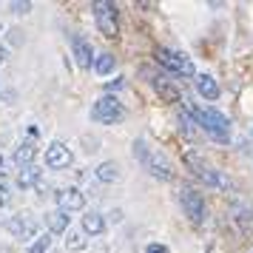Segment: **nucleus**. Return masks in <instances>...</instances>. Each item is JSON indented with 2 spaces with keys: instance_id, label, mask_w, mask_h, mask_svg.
Instances as JSON below:
<instances>
[{
  "instance_id": "nucleus-13",
  "label": "nucleus",
  "mask_w": 253,
  "mask_h": 253,
  "mask_svg": "<svg viewBox=\"0 0 253 253\" xmlns=\"http://www.w3.org/2000/svg\"><path fill=\"white\" fill-rule=\"evenodd\" d=\"M35 157H37V145L32 139H26V142H20L17 151H14V165H17V168H26V165H32Z\"/></svg>"
},
{
  "instance_id": "nucleus-12",
  "label": "nucleus",
  "mask_w": 253,
  "mask_h": 253,
  "mask_svg": "<svg viewBox=\"0 0 253 253\" xmlns=\"http://www.w3.org/2000/svg\"><path fill=\"white\" fill-rule=\"evenodd\" d=\"M151 83H154L157 94H160L165 103H179V97H182V94H179V88H176V85L168 80V77H154Z\"/></svg>"
},
{
  "instance_id": "nucleus-6",
  "label": "nucleus",
  "mask_w": 253,
  "mask_h": 253,
  "mask_svg": "<svg viewBox=\"0 0 253 253\" xmlns=\"http://www.w3.org/2000/svg\"><path fill=\"white\" fill-rule=\"evenodd\" d=\"M123 117H126V108H123V103H120L117 97H111V94L100 97V100L94 103V108H91V120L103 123V126H114V123H120Z\"/></svg>"
},
{
  "instance_id": "nucleus-16",
  "label": "nucleus",
  "mask_w": 253,
  "mask_h": 253,
  "mask_svg": "<svg viewBox=\"0 0 253 253\" xmlns=\"http://www.w3.org/2000/svg\"><path fill=\"white\" fill-rule=\"evenodd\" d=\"M196 91L202 94L205 100H216L219 97V85H216V80H213L211 74H199V77H196Z\"/></svg>"
},
{
  "instance_id": "nucleus-8",
  "label": "nucleus",
  "mask_w": 253,
  "mask_h": 253,
  "mask_svg": "<svg viewBox=\"0 0 253 253\" xmlns=\"http://www.w3.org/2000/svg\"><path fill=\"white\" fill-rule=\"evenodd\" d=\"M6 228H9V233H12L14 239H37L40 222H37L32 213H14V216L6 222Z\"/></svg>"
},
{
  "instance_id": "nucleus-24",
  "label": "nucleus",
  "mask_w": 253,
  "mask_h": 253,
  "mask_svg": "<svg viewBox=\"0 0 253 253\" xmlns=\"http://www.w3.org/2000/svg\"><path fill=\"white\" fill-rule=\"evenodd\" d=\"M12 9H14L17 14H26L29 9H32V3H12Z\"/></svg>"
},
{
  "instance_id": "nucleus-3",
  "label": "nucleus",
  "mask_w": 253,
  "mask_h": 253,
  "mask_svg": "<svg viewBox=\"0 0 253 253\" xmlns=\"http://www.w3.org/2000/svg\"><path fill=\"white\" fill-rule=\"evenodd\" d=\"M154 57H157V63H160L162 69H168L176 77H194V63H191V57L182 54V51H176V48L160 46Z\"/></svg>"
},
{
  "instance_id": "nucleus-20",
  "label": "nucleus",
  "mask_w": 253,
  "mask_h": 253,
  "mask_svg": "<svg viewBox=\"0 0 253 253\" xmlns=\"http://www.w3.org/2000/svg\"><path fill=\"white\" fill-rule=\"evenodd\" d=\"M51 248V233H37V239L29 245V253H48Z\"/></svg>"
},
{
  "instance_id": "nucleus-19",
  "label": "nucleus",
  "mask_w": 253,
  "mask_h": 253,
  "mask_svg": "<svg viewBox=\"0 0 253 253\" xmlns=\"http://www.w3.org/2000/svg\"><path fill=\"white\" fill-rule=\"evenodd\" d=\"M94 71H97V74H111V71H114V54H108V51H103V54H97V57H94Z\"/></svg>"
},
{
  "instance_id": "nucleus-21",
  "label": "nucleus",
  "mask_w": 253,
  "mask_h": 253,
  "mask_svg": "<svg viewBox=\"0 0 253 253\" xmlns=\"http://www.w3.org/2000/svg\"><path fill=\"white\" fill-rule=\"evenodd\" d=\"M179 123H182V134H185V137H191V139H194L196 134H199V128H196V120H194L191 114H188V111H182Z\"/></svg>"
},
{
  "instance_id": "nucleus-1",
  "label": "nucleus",
  "mask_w": 253,
  "mask_h": 253,
  "mask_svg": "<svg viewBox=\"0 0 253 253\" xmlns=\"http://www.w3.org/2000/svg\"><path fill=\"white\" fill-rule=\"evenodd\" d=\"M185 111L194 117L196 126L202 128L211 139H216V142H228L230 139V120L222 111H216V108H196V105H188Z\"/></svg>"
},
{
  "instance_id": "nucleus-27",
  "label": "nucleus",
  "mask_w": 253,
  "mask_h": 253,
  "mask_svg": "<svg viewBox=\"0 0 253 253\" xmlns=\"http://www.w3.org/2000/svg\"><path fill=\"white\" fill-rule=\"evenodd\" d=\"M6 57H9V51H6V48L0 46V66H3V63H6Z\"/></svg>"
},
{
  "instance_id": "nucleus-25",
  "label": "nucleus",
  "mask_w": 253,
  "mask_h": 253,
  "mask_svg": "<svg viewBox=\"0 0 253 253\" xmlns=\"http://www.w3.org/2000/svg\"><path fill=\"white\" fill-rule=\"evenodd\" d=\"M145 253H168V248H165V245H148Z\"/></svg>"
},
{
  "instance_id": "nucleus-11",
  "label": "nucleus",
  "mask_w": 253,
  "mask_h": 253,
  "mask_svg": "<svg viewBox=\"0 0 253 253\" xmlns=\"http://www.w3.org/2000/svg\"><path fill=\"white\" fill-rule=\"evenodd\" d=\"M71 51H74V57H77V66H80V69H91L94 66V48L83 35L71 37Z\"/></svg>"
},
{
  "instance_id": "nucleus-26",
  "label": "nucleus",
  "mask_w": 253,
  "mask_h": 253,
  "mask_svg": "<svg viewBox=\"0 0 253 253\" xmlns=\"http://www.w3.org/2000/svg\"><path fill=\"white\" fill-rule=\"evenodd\" d=\"M117 88H123V80H114V83H108V91H117Z\"/></svg>"
},
{
  "instance_id": "nucleus-9",
  "label": "nucleus",
  "mask_w": 253,
  "mask_h": 253,
  "mask_svg": "<svg viewBox=\"0 0 253 253\" xmlns=\"http://www.w3.org/2000/svg\"><path fill=\"white\" fill-rule=\"evenodd\" d=\"M54 199H57V211H63V213L80 211V208L85 205V196H83V191H80V188H74V185H69V188H60L57 194H54Z\"/></svg>"
},
{
  "instance_id": "nucleus-4",
  "label": "nucleus",
  "mask_w": 253,
  "mask_h": 253,
  "mask_svg": "<svg viewBox=\"0 0 253 253\" xmlns=\"http://www.w3.org/2000/svg\"><path fill=\"white\" fill-rule=\"evenodd\" d=\"M185 165H188V168H191V171H194L205 185H211V188H228V179H225L213 165H208L196 151H188V154H185Z\"/></svg>"
},
{
  "instance_id": "nucleus-22",
  "label": "nucleus",
  "mask_w": 253,
  "mask_h": 253,
  "mask_svg": "<svg viewBox=\"0 0 253 253\" xmlns=\"http://www.w3.org/2000/svg\"><path fill=\"white\" fill-rule=\"evenodd\" d=\"M88 242H85V236L83 233H77V230H69V239H66V248L69 251H83Z\"/></svg>"
},
{
  "instance_id": "nucleus-29",
  "label": "nucleus",
  "mask_w": 253,
  "mask_h": 253,
  "mask_svg": "<svg viewBox=\"0 0 253 253\" xmlns=\"http://www.w3.org/2000/svg\"><path fill=\"white\" fill-rule=\"evenodd\" d=\"M48 253H54V251H48Z\"/></svg>"
},
{
  "instance_id": "nucleus-23",
  "label": "nucleus",
  "mask_w": 253,
  "mask_h": 253,
  "mask_svg": "<svg viewBox=\"0 0 253 253\" xmlns=\"http://www.w3.org/2000/svg\"><path fill=\"white\" fill-rule=\"evenodd\" d=\"M3 205H9V182L0 179V208Z\"/></svg>"
},
{
  "instance_id": "nucleus-5",
  "label": "nucleus",
  "mask_w": 253,
  "mask_h": 253,
  "mask_svg": "<svg viewBox=\"0 0 253 253\" xmlns=\"http://www.w3.org/2000/svg\"><path fill=\"white\" fill-rule=\"evenodd\" d=\"M91 9H94L97 29H100L105 37H117L120 35V12H117L114 3H108V0H97Z\"/></svg>"
},
{
  "instance_id": "nucleus-2",
  "label": "nucleus",
  "mask_w": 253,
  "mask_h": 253,
  "mask_svg": "<svg viewBox=\"0 0 253 253\" xmlns=\"http://www.w3.org/2000/svg\"><path fill=\"white\" fill-rule=\"evenodd\" d=\"M134 154H137V160L142 162V168H145L151 176H157V179H162V182H171L173 179L171 160H168L162 151L151 148L145 139H137V142H134Z\"/></svg>"
},
{
  "instance_id": "nucleus-10",
  "label": "nucleus",
  "mask_w": 253,
  "mask_h": 253,
  "mask_svg": "<svg viewBox=\"0 0 253 253\" xmlns=\"http://www.w3.org/2000/svg\"><path fill=\"white\" fill-rule=\"evenodd\" d=\"M71 151H69V145L66 142H51L46 148V165L48 168H69L71 165Z\"/></svg>"
},
{
  "instance_id": "nucleus-15",
  "label": "nucleus",
  "mask_w": 253,
  "mask_h": 253,
  "mask_svg": "<svg viewBox=\"0 0 253 253\" xmlns=\"http://www.w3.org/2000/svg\"><path fill=\"white\" fill-rule=\"evenodd\" d=\"M103 230H105V219H103V213H97V211H88V213L83 216V233L100 236Z\"/></svg>"
},
{
  "instance_id": "nucleus-18",
  "label": "nucleus",
  "mask_w": 253,
  "mask_h": 253,
  "mask_svg": "<svg viewBox=\"0 0 253 253\" xmlns=\"http://www.w3.org/2000/svg\"><path fill=\"white\" fill-rule=\"evenodd\" d=\"M40 182V171H37L35 165H26V168H20V173H17V185L20 188H32V185Z\"/></svg>"
},
{
  "instance_id": "nucleus-17",
  "label": "nucleus",
  "mask_w": 253,
  "mask_h": 253,
  "mask_svg": "<svg viewBox=\"0 0 253 253\" xmlns=\"http://www.w3.org/2000/svg\"><path fill=\"white\" fill-rule=\"evenodd\" d=\"M94 173H97L100 182H117V179H120V165H117V162H100Z\"/></svg>"
},
{
  "instance_id": "nucleus-14",
  "label": "nucleus",
  "mask_w": 253,
  "mask_h": 253,
  "mask_svg": "<svg viewBox=\"0 0 253 253\" xmlns=\"http://www.w3.org/2000/svg\"><path fill=\"white\" fill-rule=\"evenodd\" d=\"M46 228L48 233H66L69 230V213H63V211H48L46 213Z\"/></svg>"
},
{
  "instance_id": "nucleus-28",
  "label": "nucleus",
  "mask_w": 253,
  "mask_h": 253,
  "mask_svg": "<svg viewBox=\"0 0 253 253\" xmlns=\"http://www.w3.org/2000/svg\"><path fill=\"white\" fill-rule=\"evenodd\" d=\"M0 32H3V26H0Z\"/></svg>"
},
{
  "instance_id": "nucleus-7",
  "label": "nucleus",
  "mask_w": 253,
  "mask_h": 253,
  "mask_svg": "<svg viewBox=\"0 0 253 253\" xmlns=\"http://www.w3.org/2000/svg\"><path fill=\"white\" fill-rule=\"evenodd\" d=\"M179 202H182L185 216L191 219L194 225H202V222H205V199H202L199 191H194V188H182V191H179Z\"/></svg>"
}]
</instances>
